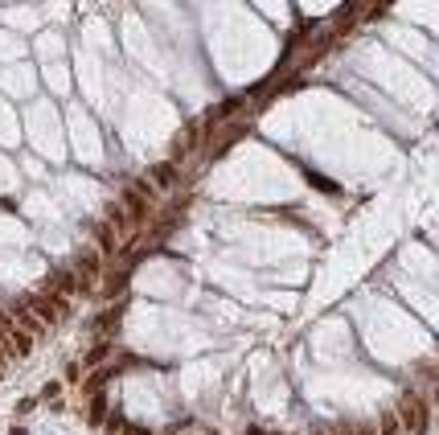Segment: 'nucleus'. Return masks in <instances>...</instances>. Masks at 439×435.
Listing matches in <instances>:
<instances>
[{
    "mask_svg": "<svg viewBox=\"0 0 439 435\" xmlns=\"http://www.w3.org/2000/svg\"><path fill=\"white\" fill-rule=\"evenodd\" d=\"M403 427H398V415L394 411H382V423H378V435H398Z\"/></svg>",
    "mask_w": 439,
    "mask_h": 435,
    "instance_id": "16",
    "label": "nucleus"
},
{
    "mask_svg": "<svg viewBox=\"0 0 439 435\" xmlns=\"http://www.w3.org/2000/svg\"><path fill=\"white\" fill-rule=\"evenodd\" d=\"M103 210H107V218H103V222L111 226L115 235H131V230H136V222L128 218V210H123V201H111V205H103Z\"/></svg>",
    "mask_w": 439,
    "mask_h": 435,
    "instance_id": "7",
    "label": "nucleus"
},
{
    "mask_svg": "<svg viewBox=\"0 0 439 435\" xmlns=\"http://www.w3.org/2000/svg\"><path fill=\"white\" fill-rule=\"evenodd\" d=\"M386 13H390L386 4H370V9H361L358 17H361V21H378V17H386Z\"/></svg>",
    "mask_w": 439,
    "mask_h": 435,
    "instance_id": "18",
    "label": "nucleus"
},
{
    "mask_svg": "<svg viewBox=\"0 0 439 435\" xmlns=\"http://www.w3.org/2000/svg\"><path fill=\"white\" fill-rule=\"evenodd\" d=\"M115 374H119L115 366H99V369H95V378H86V386H82V390H86V399H95V394H99V390H103L107 382H111Z\"/></svg>",
    "mask_w": 439,
    "mask_h": 435,
    "instance_id": "11",
    "label": "nucleus"
},
{
    "mask_svg": "<svg viewBox=\"0 0 439 435\" xmlns=\"http://www.w3.org/2000/svg\"><path fill=\"white\" fill-rule=\"evenodd\" d=\"M353 435H378V427H374V423H358V427H353Z\"/></svg>",
    "mask_w": 439,
    "mask_h": 435,
    "instance_id": "20",
    "label": "nucleus"
},
{
    "mask_svg": "<svg viewBox=\"0 0 439 435\" xmlns=\"http://www.w3.org/2000/svg\"><path fill=\"white\" fill-rule=\"evenodd\" d=\"M128 287V271H111V280L103 284V300H111V296H119Z\"/></svg>",
    "mask_w": 439,
    "mask_h": 435,
    "instance_id": "13",
    "label": "nucleus"
},
{
    "mask_svg": "<svg viewBox=\"0 0 439 435\" xmlns=\"http://www.w3.org/2000/svg\"><path fill=\"white\" fill-rule=\"evenodd\" d=\"M234 116H243V99L218 103V107H213V116H210V123H222V119H234Z\"/></svg>",
    "mask_w": 439,
    "mask_h": 435,
    "instance_id": "12",
    "label": "nucleus"
},
{
    "mask_svg": "<svg viewBox=\"0 0 439 435\" xmlns=\"http://www.w3.org/2000/svg\"><path fill=\"white\" fill-rule=\"evenodd\" d=\"M123 435H148V431H144V427H128Z\"/></svg>",
    "mask_w": 439,
    "mask_h": 435,
    "instance_id": "22",
    "label": "nucleus"
},
{
    "mask_svg": "<svg viewBox=\"0 0 439 435\" xmlns=\"http://www.w3.org/2000/svg\"><path fill=\"white\" fill-rule=\"evenodd\" d=\"M246 435H263V431H259V427H246Z\"/></svg>",
    "mask_w": 439,
    "mask_h": 435,
    "instance_id": "23",
    "label": "nucleus"
},
{
    "mask_svg": "<svg viewBox=\"0 0 439 435\" xmlns=\"http://www.w3.org/2000/svg\"><path fill=\"white\" fill-rule=\"evenodd\" d=\"M107 357H111V341H99V345H91V349H86V366L99 369Z\"/></svg>",
    "mask_w": 439,
    "mask_h": 435,
    "instance_id": "14",
    "label": "nucleus"
},
{
    "mask_svg": "<svg viewBox=\"0 0 439 435\" xmlns=\"http://www.w3.org/2000/svg\"><path fill=\"white\" fill-rule=\"evenodd\" d=\"M103 419H107V399H103V394H95V399H91V423H103Z\"/></svg>",
    "mask_w": 439,
    "mask_h": 435,
    "instance_id": "17",
    "label": "nucleus"
},
{
    "mask_svg": "<svg viewBox=\"0 0 439 435\" xmlns=\"http://www.w3.org/2000/svg\"><path fill=\"white\" fill-rule=\"evenodd\" d=\"M394 415H398V427L407 435H427V427H431V402L419 390H407L398 399V406H394Z\"/></svg>",
    "mask_w": 439,
    "mask_h": 435,
    "instance_id": "1",
    "label": "nucleus"
},
{
    "mask_svg": "<svg viewBox=\"0 0 439 435\" xmlns=\"http://www.w3.org/2000/svg\"><path fill=\"white\" fill-rule=\"evenodd\" d=\"M95 251L99 255H119V235L107 222H95Z\"/></svg>",
    "mask_w": 439,
    "mask_h": 435,
    "instance_id": "9",
    "label": "nucleus"
},
{
    "mask_svg": "<svg viewBox=\"0 0 439 435\" xmlns=\"http://www.w3.org/2000/svg\"><path fill=\"white\" fill-rule=\"evenodd\" d=\"M9 317H13V324H16V329H25V333H29L33 341L49 333V329L41 324V320H37V312H33V308H29L25 300H13V308H9Z\"/></svg>",
    "mask_w": 439,
    "mask_h": 435,
    "instance_id": "3",
    "label": "nucleus"
},
{
    "mask_svg": "<svg viewBox=\"0 0 439 435\" xmlns=\"http://www.w3.org/2000/svg\"><path fill=\"white\" fill-rule=\"evenodd\" d=\"M119 431H123V419L111 415V419H107V427H103V435H119Z\"/></svg>",
    "mask_w": 439,
    "mask_h": 435,
    "instance_id": "19",
    "label": "nucleus"
},
{
    "mask_svg": "<svg viewBox=\"0 0 439 435\" xmlns=\"http://www.w3.org/2000/svg\"><path fill=\"white\" fill-rule=\"evenodd\" d=\"M123 210H128V218H131V222H136V230L152 222V205H148V201L140 198L136 189H131V185H128V189H123Z\"/></svg>",
    "mask_w": 439,
    "mask_h": 435,
    "instance_id": "4",
    "label": "nucleus"
},
{
    "mask_svg": "<svg viewBox=\"0 0 439 435\" xmlns=\"http://www.w3.org/2000/svg\"><path fill=\"white\" fill-rule=\"evenodd\" d=\"M246 132H251V123H234V128H230V132L222 135V140H218V148H213V152H226L230 144H238V140H243Z\"/></svg>",
    "mask_w": 439,
    "mask_h": 435,
    "instance_id": "15",
    "label": "nucleus"
},
{
    "mask_svg": "<svg viewBox=\"0 0 439 435\" xmlns=\"http://www.w3.org/2000/svg\"><path fill=\"white\" fill-rule=\"evenodd\" d=\"M435 415H439V390H435Z\"/></svg>",
    "mask_w": 439,
    "mask_h": 435,
    "instance_id": "24",
    "label": "nucleus"
},
{
    "mask_svg": "<svg viewBox=\"0 0 439 435\" xmlns=\"http://www.w3.org/2000/svg\"><path fill=\"white\" fill-rule=\"evenodd\" d=\"M148 177H152V185H156L161 193H173V189L181 185V168L173 165V160H161V165H152Z\"/></svg>",
    "mask_w": 439,
    "mask_h": 435,
    "instance_id": "6",
    "label": "nucleus"
},
{
    "mask_svg": "<svg viewBox=\"0 0 439 435\" xmlns=\"http://www.w3.org/2000/svg\"><path fill=\"white\" fill-rule=\"evenodd\" d=\"M197 135H201V123H185V132L173 140V165H177L181 156H189L197 148Z\"/></svg>",
    "mask_w": 439,
    "mask_h": 435,
    "instance_id": "8",
    "label": "nucleus"
},
{
    "mask_svg": "<svg viewBox=\"0 0 439 435\" xmlns=\"http://www.w3.org/2000/svg\"><path fill=\"white\" fill-rule=\"evenodd\" d=\"M333 435H353V427H349V423H337V431Z\"/></svg>",
    "mask_w": 439,
    "mask_h": 435,
    "instance_id": "21",
    "label": "nucleus"
},
{
    "mask_svg": "<svg viewBox=\"0 0 439 435\" xmlns=\"http://www.w3.org/2000/svg\"><path fill=\"white\" fill-rule=\"evenodd\" d=\"M74 275H79V292H91V287L103 280V255L95 251V247H86V251L74 255Z\"/></svg>",
    "mask_w": 439,
    "mask_h": 435,
    "instance_id": "2",
    "label": "nucleus"
},
{
    "mask_svg": "<svg viewBox=\"0 0 439 435\" xmlns=\"http://www.w3.org/2000/svg\"><path fill=\"white\" fill-rule=\"evenodd\" d=\"M4 337H9V349H13V357H29V353H33V337L25 333V329H16V324H13Z\"/></svg>",
    "mask_w": 439,
    "mask_h": 435,
    "instance_id": "10",
    "label": "nucleus"
},
{
    "mask_svg": "<svg viewBox=\"0 0 439 435\" xmlns=\"http://www.w3.org/2000/svg\"><path fill=\"white\" fill-rule=\"evenodd\" d=\"M46 292H58V296H79V275L70 267H58V271H49V280H46Z\"/></svg>",
    "mask_w": 439,
    "mask_h": 435,
    "instance_id": "5",
    "label": "nucleus"
}]
</instances>
